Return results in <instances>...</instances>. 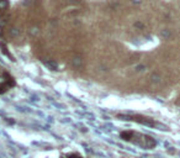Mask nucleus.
<instances>
[{
	"mask_svg": "<svg viewBox=\"0 0 180 158\" xmlns=\"http://www.w3.org/2000/svg\"><path fill=\"white\" fill-rule=\"evenodd\" d=\"M59 158H87V157H84L83 155H80V153H78V152H69V153L62 155Z\"/></svg>",
	"mask_w": 180,
	"mask_h": 158,
	"instance_id": "obj_4",
	"label": "nucleus"
},
{
	"mask_svg": "<svg viewBox=\"0 0 180 158\" xmlns=\"http://www.w3.org/2000/svg\"><path fill=\"white\" fill-rule=\"evenodd\" d=\"M117 117L121 119V120H128V121H132V122H136V124H139V125H144V126H148V127H152V129L163 127V130H165L164 125H162L156 119L146 116V115H141V114H118Z\"/></svg>",
	"mask_w": 180,
	"mask_h": 158,
	"instance_id": "obj_2",
	"label": "nucleus"
},
{
	"mask_svg": "<svg viewBox=\"0 0 180 158\" xmlns=\"http://www.w3.org/2000/svg\"><path fill=\"white\" fill-rule=\"evenodd\" d=\"M16 85L15 78L4 68L0 66V95L5 94L10 89H12Z\"/></svg>",
	"mask_w": 180,
	"mask_h": 158,
	"instance_id": "obj_3",
	"label": "nucleus"
},
{
	"mask_svg": "<svg viewBox=\"0 0 180 158\" xmlns=\"http://www.w3.org/2000/svg\"><path fill=\"white\" fill-rule=\"evenodd\" d=\"M120 137L122 141L128 142L131 145H135L143 150H153L157 146V141L146 134L135 131V130H125L120 132Z\"/></svg>",
	"mask_w": 180,
	"mask_h": 158,
	"instance_id": "obj_1",
	"label": "nucleus"
}]
</instances>
